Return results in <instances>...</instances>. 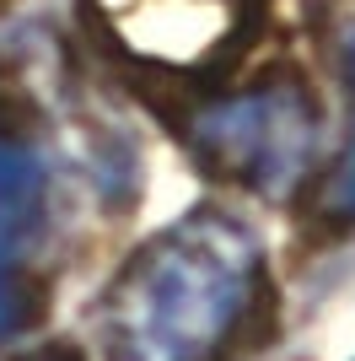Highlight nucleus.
Returning a JSON list of instances; mask_svg holds the SVG:
<instances>
[{"label":"nucleus","mask_w":355,"mask_h":361,"mask_svg":"<svg viewBox=\"0 0 355 361\" xmlns=\"http://www.w3.org/2000/svg\"><path fill=\"white\" fill-rule=\"evenodd\" d=\"M344 75H350V97H355V27H350V38H344ZM334 211L355 216V146H350V157H344L340 178H334Z\"/></svg>","instance_id":"obj_6"},{"label":"nucleus","mask_w":355,"mask_h":361,"mask_svg":"<svg viewBox=\"0 0 355 361\" xmlns=\"http://www.w3.org/2000/svg\"><path fill=\"white\" fill-rule=\"evenodd\" d=\"M6 361H81L75 345H44V350H22V356H6Z\"/></svg>","instance_id":"obj_7"},{"label":"nucleus","mask_w":355,"mask_h":361,"mask_svg":"<svg viewBox=\"0 0 355 361\" xmlns=\"http://www.w3.org/2000/svg\"><path fill=\"white\" fill-rule=\"evenodd\" d=\"M44 200H49V173L38 162V151L22 135L0 130V238L22 248L44 221Z\"/></svg>","instance_id":"obj_4"},{"label":"nucleus","mask_w":355,"mask_h":361,"mask_svg":"<svg viewBox=\"0 0 355 361\" xmlns=\"http://www.w3.org/2000/svg\"><path fill=\"white\" fill-rule=\"evenodd\" d=\"M38 318H44V286H38V275L16 259V243L0 238V340L27 334Z\"/></svg>","instance_id":"obj_5"},{"label":"nucleus","mask_w":355,"mask_h":361,"mask_svg":"<svg viewBox=\"0 0 355 361\" xmlns=\"http://www.w3.org/2000/svg\"><path fill=\"white\" fill-rule=\"evenodd\" d=\"M97 11L130 38L135 54H151L156 65H210L216 54L237 49L242 16L237 0H97Z\"/></svg>","instance_id":"obj_3"},{"label":"nucleus","mask_w":355,"mask_h":361,"mask_svg":"<svg viewBox=\"0 0 355 361\" xmlns=\"http://www.w3.org/2000/svg\"><path fill=\"white\" fill-rule=\"evenodd\" d=\"M264 243L221 205L178 216L108 281L97 307L108 361H216L248 324Z\"/></svg>","instance_id":"obj_1"},{"label":"nucleus","mask_w":355,"mask_h":361,"mask_svg":"<svg viewBox=\"0 0 355 361\" xmlns=\"http://www.w3.org/2000/svg\"><path fill=\"white\" fill-rule=\"evenodd\" d=\"M318 130L323 114L301 75H264L242 92L199 103L183 119L194 162L259 200H291L312 178Z\"/></svg>","instance_id":"obj_2"}]
</instances>
